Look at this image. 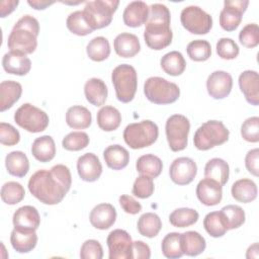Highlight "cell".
I'll list each match as a JSON object with an SVG mask.
<instances>
[{
    "label": "cell",
    "instance_id": "43",
    "mask_svg": "<svg viewBox=\"0 0 259 259\" xmlns=\"http://www.w3.org/2000/svg\"><path fill=\"white\" fill-rule=\"evenodd\" d=\"M180 233L172 232L167 234L161 243V250L163 255L169 259H177L182 257Z\"/></svg>",
    "mask_w": 259,
    "mask_h": 259
},
{
    "label": "cell",
    "instance_id": "49",
    "mask_svg": "<svg viewBox=\"0 0 259 259\" xmlns=\"http://www.w3.org/2000/svg\"><path fill=\"white\" fill-rule=\"evenodd\" d=\"M217 54L224 60L236 59L239 55V47L234 39L230 37H222L217 42Z\"/></svg>",
    "mask_w": 259,
    "mask_h": 259
},
{
    "label": "cell",
    "instance_id": "53",
    "mask_svg": "<svg viewBox=\"0 0 259 259\" xmlns=\"http://www.w3.org/2000/svg\"><path fill=\"white\" fill-rule=\"evenodd\" d=\"M118 201H119L121 208L126 213L137 214L142 210V204L131 195L122 194L119 196Z\"/></svg>",
    "mask_w": 259,
    "mask_h": 259
},
{
    "label": "cell",
    "instance_id": "51",
    "mask_svg": "<svg viewBox=\"0 0 259 259\" xmlns=\"http://www.w3.org/2000/svg\"><path fill=\"white\" fill-rule=\"evenodd\" d=\"M81 259H101L103 257V249L97 240H86L80 249Z\"/></svg>",
    "mask_w": 259,
    "mask_h": 259
},
{
    "label": "cell",
    "instance_id": "19",
    "mask_svg": "<svg viewBox=\"0 0 259 259\" xmlns=\"http://www.w3.org/2000/svg\"><path fill=\"white\" fill-rule=\"evenodd\" d=\"M239 87L251 105L259 104V75L256 71L246 70L239 76Z\"/></svg>",
    "mask_w": 259,
    "mask_h": 259
},
{
    "label": "cell",
    "instance_id": "32",
    "mask_svg": "<svg viewBox=\"0 0 259 259\" xmlns=\"http://www.w3.org/2000/svg\"><path fill=\"white\" fill-rule=\"evenodd\" d=\"M67 124L75 130H84L91 125L92 115L88 108L82 105H74L66 112Z\"/></svg>",
    "mask_w": 259,
    "mask_h": 259
},
{
    "label": "cell",
    "instance_id": "2",
    "mask_svg": "<svg viewBox=\"0 0 259 259\" xmlns=\"http://www.w3.org/2000/svg\"><path fill=\"white\" fill-rule=\"evenodd\" d=\"M144 30L146 45L155 51H161L172 42L173 33L170 27L171 14L167 6L161 3L152 4Z\"/></svg>",
    "mask_w": 259,
    "mask_h": 259
},
{
    "label": "cell",
    "instance_id": "7",
    "mask_svg": "<svg viewBox=\"0 0 259 259\" xmlns=\"http://www.w3.org/2000/svg\"><path fill=\"white\" fill-rule=\"evenodd\" d=\"M144 94L155 104H171L178 100L180 89L177 84L162 77H150L144 84Z\"/></svg>",
    "mask_w": 259,
    "mask_h": 259
},
{
    "label": "cell",
    "instance_id": "30",
    "mask_svg": "<svg viewBox=\"0 0 259 259\" xmlns=\"http://www.w3.org/2000/svg\"><path fill=\"white\" fill-rule=\"evenodd\" d=\"M103 158L106 165L112 170H121L130 162L128 151L120 145L108 146L103 151Z\"/></svg>",
    "mask_w": 259,
    "mask_h": 259
},
{
    "label": "cell",
    "instance_id": "16",
    "mask_svg": "<svg viewBox=\"0 0 259 259\" xmlns=\"http://www.w3.org/2000/svg\"><path fill=\"white\" fill-rule=\"evenodd\" d=\"M79 177L86 182H94L102 174V165L99 158L93 153H86L77 160Z\"/></svg>",
    "mask_w": 259,
    "mask_h": 259
},
{
    "label": "cell",
    "instance_id": "41",
    "mask_svg": "<svg viewBox=\"0 0 259 259\" xmlns=\"http://www.w3.org/2000/svg\"><path fill=\"white\" fill-rule=\"evenodd\" d=\"M67 28L74 34L84 36L93 32V29L88 24L83 10H77L69 14L66 20Z\"/></svg>",
    "mask_w": 259,
    "mask_h": 259
},
{
    "label": "cell",
    "instance_id": "29",
    "mask_svg": "<svg viewBox=\"0 0 259 259\" xmlns=\"http://www.w3.org/2000/svg\"><path fill=\"white\" fill-rule=\"evenodd\" d=\"M257 185L248 178H242L233 183L231 188L232 196L235 200L243 203H249L257 197Z\"/></svg>",
    "mask_w": 259,
    "mask_h": 259
},
{
    "label": "cell",
    "instance_id": "37",
    "mask_svg": "<svg viewBox=\"0 0 259 259\" xmlns=\"http://www.w3.org/2000/svg\"><path fill=\"white\" fill-rule=\"evenodd\" d=\"M137 228L140 235L147 238H154L161 231L162 222L158 214L154 212H145L138 220Z\"/></svg>",
    "mask_w": 259,
    "mask_h": 259
},
{
    "label": "cell",
    "instance_id": "54",
    "mask_svg": "<svg viewBox=\"0 0 259 259\" xmlns=\"http://www.w3.org/2000/svg\"><path fill=\"white\" fill-rule=\"evenodd\" d=\"M245 166L253 176L257 177L259 175V150L257 148L250 150L246 154Z\"/></svg>",
    "mask_w": 259,
    "mask_h": 259
},
{
    "label": "cell",
    "instance_id": "20",
    "mask_svg": "<svg viewBox=\"0 0 259 259\" xmlns=\"http://www.w3.org/2000/svg\"><path fill=\"white\" fill-rule=\"evenodd\" d=\"M116 209L110 203H99L92 208L89 215L91 225L98 230H107L116 221Z\"/></svg>",
    "mask_w": 259,
    "mask_h": 259
},
{
    "label": "cell",
    "instance_id": "25",
    "mask_svg": "<svg viewBox=\"0 0 259 259\" xmlns=\"http://www.w3.org/2000/svg\"><path fill=\"white\" fill-rule=\"evenodd\" d=\"M22 94L20 83L12 80L2 81L0 84V111L3 112L11 108Z\"/></svg>",
    "mask_w": 259,
    "mask_h": 259
},
{
    "label": "cell",
    "instance_id": "23",
    "mask_svg": "<svg viewBox=\"0 0 259 259\" xmlns=\"http://www.w3.org/2000/svg\"><path fill=\"white\" fill-rule=\"evenodd\" d=\"M113 48L117 56L121 58H133L141 51V44L136 34L121 32L114 38Z\"/></svg>",
    "mask_w": 259,
    "mask_h": 259
},
{
    "label": "cell",
    "instance_id": "12",
    "mask_svg": "<svg viewBox=\"0 0 259 259\" xmlns=\"http://www.w3.org/2000/svg\"><path fill=\"white\" fill-rule=\"evenodd\" d=\"M109 259H133V241L130 234L121 229L113 230L106 239Z\"/></svg>",
    "mask_w": 259,
    "mask_h": 259
},
{
    "label": "cell",
    "instance_id": "47",
    "mask_svg": "<svg viewBox=\"0 0 259 259\" xmlns=\"http://www.w3.org/2000/svg\"><path fill=\"white\" fill-rule=\"evenodd\" d=\"M154 181L153 178L147 175H140L136 178L132 192L138 198H148L154 193Z\"/></svg>",
    "mask_w": 259,
    "mask_h": 259
},
{
    "label": "cell",
    "instance_id": "8",
    "mask_svg": "<svg viewBox=\"0 0 259 259\" xmlns=\"http://www.w3.org/2000/svg\"><path fill=\"white\" fill-rule=\"evenodd\" d=\"M118 4L119 1L117 0H95L86 2L83 12L90 27L95 30L108 26L112 21L113 13L116 11Z\"/></svg>",
    "mask_w": 259,
    "mask_h": 259
},
{
    "label": "cell",
    "instance_id": "40",
    "mask_svg": "<svg viewBox=\"0 0 259 259\" xmlns=\"http://www.w3.org/2000/svg\"><path fill=\"white\" fill-rule=\"evenodd\" d=\"M198 212L189 207H180L174 209L169 215V222L173 227L185 228L194 225L198 221Z\"/></svg>",
    "mask_w": 259,
    "mask_h": 259
},
{
    "label": "cell",
    "instance_id": "21",
    "mask_svg": "<svg viewBox=\"0 0 259 259\" xmlns=\"http://www.w3.org/2000/svg\"><path fill=\"white\" fill-rule=\"evenodd\" d=\"M2 67L8 74L24 76L31 69V61L22 53L10 51L3 56Z\"/></svg>",
    "mask_w": 259,
    "mask_h": 259
},
{
    "label": "cell",
    "instance_id": "10",
    "mask_svg": "<svg viewBox=\"0 0 259 259\" xmlns=\"http://www.w3.org/2000/svg\"><path fill=\"white\" fill-rule=\"evenodd\" d=\"M190 122L182 114H173L166 120L165 132L169 148L173 152H179L186 148L188 143V134Z\"/></svg>",
    "mask_w": 259,
    "mask_h": 259
},
{
    "label": "cell",
    "instance_id": "33",
    "mask_svg": "<svg viewBox=\"0 0 259 259\" xmlns=\"http://www.w3.org/2000/svg\"><path fill=\"white\" fill-rule=\"evenodd\" d=\"M97 124L104 132L115 131L121 122V114L119 110L113 106H102L97 112Z\"/></svg>",
    "mask_w": 259,
    "mask_h": 259
},
{
    "label": "cell",
    "instance_id": "44",
    "mask_svg": "<svg viewBox=\"0 0 259 259\" xmlns=\"http://www.w3.org/2000/svg\"><path fill=\"white\" fill-rule=\"evenodd\" d=\"M186 52L192 61L204 62L208 60L211 55V47L205 39H195L187 45Z\"/></svg>",
    "mask_w": 259,
    "mask_h": 259
},
{
    "label": "cell",
    "instance_id": "55",
    "mask_svg": "<svg viewBox=\"0 0 259 259\" xmlns=\"http://www.w3.org/2000/svg\"><path fill=\"white\" fill-rule=\"evenodd\" d=\"M150 257L151 249L145 242H133V259H149Z\"/></svg>",
    "mask_w": 259,
    "mask_h": 259
},
{
    "label": "cell",
    "instance_id": "31",
    "mask_svg": "<svg viewBox=\"0 0 259 259\" xmlns=\"http://www.w3.org/2000/svg\"><path fill=\"white\" fill-rule=\"evenodd\" d=\"M5 167L10 175L21 178L29 170V161L23 152L12 151L5 157Z\"/></svg>",
    "mask_w": 259,
    "mask_h": 259
},
{
    "label": "cell",
    "instance_id": "48",
    "mask_svg": "<svg viewBox=\"0 0 259 259\" xmlns=\"http://www.w3.org/2000/svg\"><path fill=\"white\" fill-rule=\"evenodd\" d=\"M241 45L248 49H253L259 44V27L256 23L246 24L239 33Z\"/></svg>",
    "mask_w": 259,
    "mask_h": 259
},
{
    "label": "cell",
    "instance_id": "3",
    "mask_svg": "<svg viewBox=\"0 0 259 259\" xmlns=\"http://www.w3.org/2000/svg\"><path fill=\"white\" fill-rule=\"evenodd\" d=\"M39 23L31 15H24L14 24L7 40L10 51L19 52L24 55L32 54L37 47V35Z\"/></svg>",
    "mask_w": 259,
    "mask_h": 259
},
{
    "label": "cell",
    "instance_id": "26",
    "mask_svg": "<svg viewBox=\"0 0 259 259\" xmlns=\"http://www.w3.org/2000/svg\"><path fill=\"white\" fill-rule=\"evenodd\" d=\"M181 249L183 255L195 257L201 254L206 247L205 239L198 232L187 231L180 235Z\"/></svg>",
    "mask_w": 259,
    "mask_h": 259
},
{
    "label": "cell",
    "instance_id": "9",
    "mask_svg": "<svg viewBox=\"0 0 259 259\" xmlns=\"http://www.w3.org/2000/svg\"><path fill=\"white\" fill-rule=\"evenodd\" d=\"M14 121L23 130L35 134L44 132L48 127L50 118L40 108L30 103H24L15 111Z\"/></svg>",
    "mask_w": 259,
    "mask_h": 259
},
{
    "label": "cell",
    "instance_id": "18",
    "mask_svg": "<svg viewBox=\"0 0 259 259\" xmlns=\"http://www.w3.org/2000/svg\"><path fill=\"white\" fill-rule=\"evenodd\" d=\"M12 223L17 230L36 231L40 225V215L34 206L23 205L13 213Z\"/></svg>",
    "mask_w": 259,
    "mask_h": 259
},
{
    "label": "cell",
    "instance_id": "24",
    "mask_svg": "<svg viewBox=\"0 0 259 259\" xmlns=\"http://www.w3.org/2000/svg\"><path fill=\"white\" fill-rule=\"evenodd\" d=\"M84 94L89 103L94 106H102L107 99V86L99 78H90L84 85Z\"/></svg>",
    "mask_w": 259,
    "mask_h": 259
},
{
    "label": "cell",
    "instance_id": "38",
    "mask_svg": "<svg viewBox=\"0 0 259 259\" xmlns=\"http://www.w3.org/2000/svg\"><path fill=\"white\" fill-rule=\"evenodd\" d=\"M219 212L228 231L240 228L246 220L244 209L236 204L226 205Z\"/></svg>",
    "mask_w": 259,
    "mask_h": 259
},
{
    "label": "cell",
    "instance_id": "50",
    "mask_svg": "<svg viewBox=\"0 0 259 259\" xmlns=\"http://www.w3.org/2000/svg\"><path fill=\"white\" fill-rule=\"evenodd\" d=\"M241 136L249 143L259 142V117H248L241 125Z\"/></svg>",
    "mask_w": 259,
    "mask_h": 259
},
{
    "label": "cell",
    "instance_id": "34",
    "mask_svg": "<svg viewBox=\"0 0 259 259\" xmlns=\"http://www.w3.org/2000/svg\"><path fill=\"white\" fill-rule=\"evenodd\" d=\"M229 175V164L221 158H212L204 166V177L215 180L222 186L228 182Z\"/></svg>",
    "mask_w": 259,
    "mask_h": 259
},
{
    "label": "cell",
    "instance_id": "35",
    "mask_svg": "<svg viewBox=\"0 0 259 259\" xmlns=\"http://www.w3.org/2000/svg\"><path fill=\"white\" fill-rule=\"evenodd\" d=\"M160 66L166 74L170 76H179L184 72L186 62L180 52L172 51L161 58Z\"/></svg>",
    "mask_w": 259,
    "mask_h": 259
},
{
    "label": "cell",
    "instance_id": "36",
    "mask_svg": "<svg viewBox=\"0 0 259 259\" xmlns=\"http://www.w3.org/2000/svg\"><path fill=\"white\" fill-rule=\"evenodd\" d=\"M136 168L141 175H147L152 178H156L161 174L163 170V163L159 157L153 154H146L137 160Z\"/></svg>",
    "mask_w": 259,
    "mask_h": 259
},
{
    "label": "cell",
    "instance_id": "22",
    "mask_svg": "<svg viewBox=\"0 0 259 259\" xmlns=\"http://www.w3.org/2000/svg\"><path fill=\"white\" fill-rule=\"evenodd\" d=\"M150 8L144 1L130 2L123 10V23L130 27H140L145 24L149 17Z\"/></svg>",
    "mask_w": 259,
    "mask_h": 259
},
{
    "label": "cell",
    "instance_id": "17",
    "mask_svg": "<svg viewBox=\"0 0 259 259\" xmlns=\"http://www.w3.org/2000/svg\"><path fill=\"white\" fill-rule=\"evenodd\" d=\"M195 192L198 200L206 206L217 205L223 198V186L215 180L205 177L198 182Z\"/></svg>",
    "mask_w": 259,
    "mask_h": 259
},
{
    "label": "cell",
    "instance_id": "39",
    "mask_svg": "<svg viewBox=\"0 0 259 259\" xmlns=\"http://www.w3.org/2000/svg\"><path fill=\"white\" fill-rule=\"evenodd\" d=\"M86 53L89 59L94 62H102L106 60L110 55V45L106 37L96 36L92 38L87 47Z\"/></svg>",
    "mask_w": 259,
    "mask_h": 259
},
{
    "label": "cell",
    "instance_id": "15",
    "mask_svg": "<svg viewBox=\"0 0 259 259\" xmlns=\"http://www.w3.org/2000/svg\"><path fill=\"white\" fill-rule=\"evenodd\" d=\"M233 78L226 71H214L206 80L207 93L213 99H224L232 91Z\"/></svg>",
    "mask_w": 259,
    "mask_h": 259
},
{
    "label": "cell",
    "instance_id": "45",
    "mask_svg": "<svg viewBox=\"0 0 259 259\" xmlns=\"http://www.w3.org/2000/svg\"><path fill=\"white\" fill-rule=\"evenodd\" d=\"M203 227H204L206 233L213 238L223 237L228 231L226 226L224 225V222H223L219 211L208 212L204 217Z\"/></svg>",
    "mask_w": 259,
    "mask_h": 259
},
{
    "label": "cell",
    "instance_id": "27",
    "mask_svg": "<svg viewBox=\"0 0 259 259\" xmlns=\"http://www.w3.org/2000/svg\"><path fill=\"white\" fill-rule=\"evenodd\" d=\"M31 154L35 160L41 163L52 161L56 155L54 139L49 135L36 138L31 145Z\"/></svg>",
    "mask_w": 259,
    "mask_h": 259
},
{
    "label": "cell",
    "instance_id": "6",
    "mask_svg": "<svg viewBox=\"0 0 259 259\" xmlns=\"http://www.w3.org/2000/svg\"><path fill=\"white\" fill-rule=\"evenodd\" d=\"M230 132L220 120H207L195 132L193 143L197 150L207 151L229 140Z\"/></svg>",
    "mask_w": 259,
    "mask_h": 259
},
{
    "label": "cell",
    "instance_id": "11",
    "mask_svg": "<svg viewBox=\"0 0 259 259\" xmlns=\"http://www.w3.org/2000/svg\"><path fill=\"white\" fill-rule=\"evenodd\" d=\"M180 21L182 26L193 34H206L212 27V18L202 8L190 5L181 11Z\"/></svg>",
    "mask_w": 259,
    "mask_h": 259
},
{
    "label": "cell",
    "instance_id": "14",
    "mask_svg": "<svg viewBox=\"0 0 259 259\" xmlns=\"http://www.w3.org/2000/svg\"><path fill=\"white\" fill-rule=\"evenodd\" d=\"M197 174L196 163L188 157L176 158L169 168L171 180L177 185H187Z\"/></svg>",
    "mask_w": 259,
    "mask_h": 259
},
{
    "label": "cell",
    "instance_id": "56",
    "mask_svg": "<svg viewBox=\"0 0 259 259\" xmlns=\"http://www.w3.org/2000/svg\"><path fill=\"white\" fill-rule=\"evenodd\" d=\"M19 4L18 0H2L0 2V16L2 18L9 15L11 12L15 10L17 5Z\"/></svg>",
    "mask_w": 259,
    "mask_h": 259
},
{
    "label": "cell",
    "instance_id": "46",
    "mask_svg": "<svg viewBox=\"0 0 259 259\" xmlns=\"http://www.w3.org/2000/svg\"><path fill=\"white\" fill-rule=\"evenodd\" d=\"M89 137L84 132H72L62 141V146L67 151H81L89 145Z\"/></svg>",
    "mask_w": 259,
    "mask_h": 259
},
{
    "label": "cell",
    "instance_id": "57",
    "mask_svg": "<svg viewBox=\"0 0 259 259\" xmlns=\"http://www.w3.org/2000/svg\"><path fill=\"white\" fill-rule=\"evenodd\" d=\"M28 5H30L33 9H36V10H44L46 9L47 7H49L50 5L54 4L55 2H50V1H39V0H32V1H27Z\"/></svg>",
    "mask_w": 259,
    "mask_h": 259
},
{
    "label": "cell",
    "instance_id": "13",
    "mask_svg": "<svg viewBox=\"0 0 259 259\" xmlns=\"http://www.w3.org/2000/svg\"><path fill=\"white\" fill-rule=\"evenodd\" d=\"M248 5V0H226L224 2V8L220 13L221 27L226 31L237 29Z\"/></svg>",
    "mask_w": 259,
    "mask_h": 259
},
{
    "label": "cell",
    "instance_id": "52",
    "mask_svg": "<svg viewBox=\"0 0 259 259\" xmlns=\"http://www.w3.org/2000/svg\"><path fill=\"white\" fill-rule=\"evenodd\" d=\"M20 141L19 132L10 123H0V143L4 146H14Z\"/></svg>",
    "mask_w": 259,
    "mask_h": 259
},
{
    "label": "cell",
    "instance_id": "42",
    "mask_svg": "<svg viewBox=\"0 0 259 259\" xmlns=\"http://www.w3.org/2000/svg\"><path fill=\"white\" fill-rule=\"evenodd\" d=\"M25 196L23 186L16 181H8L1 187V199L8 205H14L20 202Z\"/></svg>",
    "mask_w": 259,
    "mask_h": 259
},
{
    "label": "cell",
    "instance_id": "1",
    "mask_svg": "<svg viewBox=\"0 0 259 259\" xmlns=\"http://www.w3.org/2000/svg\"><path fill=\"white\" fill-rule=\"evenodd\" d=\"M71 185L70 169L63 164H57L50 170H37L28 180L29 192L48 205L60 203L70 190Z\"/></svg>",
    "mask_w": 259,
    "mask_h": 259
},
{
    "label": "cell",
    "instance_id": "28",
    "mask_svg": "<svg viewBox=\"0 0 259 259\" xmlns=\"http://www.w3.org/2000/svg\"><path fill=\"white\" fill-rule=\"evenodd\" d=\"M10 243L18 253H28L35 248L37 235L35 231H22L14 228L10 235Z\"/></svg>",
    "mask_w": 259,
    "mask_h": 259
},
{
    "label": "cell",
    "instance_id": "4",
    "mask_svg": "<svg viewBox=\"0 0 259 259\" xmlns=\"http://www.w3.org/2000/svg\"><path fill=\"white\" fill-rule=\"evenodd\" d=\"M158 136V125L149 119L130 123L123 131V140L125 144L134 150L143 149L153 145L157 141Z\"/></svg>",
    "mask_w": 259,
    "mask_h": 259
},
{
    "label": "cell",
    "instance_id": "5",
    "mask_svg": "<svg viewBox=\"0 0 259 259\" xmlns=\"http://www.w3.org/2000/svg\"><path fill=\"white\" fill-rule=\"evenodd\" d=\"M111 82L120 102L128 103L134 99L138 88V75L133 66L121 64L115 67L111 73Z\"/></svg>",
    "mask_w": 259,
    "mask_h": 259
},
{
    "label": "cell",
    "instance_id": "58",
    "mask_svg": "<svg viewBox=\"0 0 259 259\" xmlns=\"http://www.w3.org/2000/svg\"><path fill=\"white\" fill-rule=\"evenodd\" d=\"M259 257V253H258V243H254L253 245H251L246 253V258L251 259V258H255L257 259Z\"/></svg>",
    "mask_w": 259,
    "mask_h": 259
}]
</instances>
